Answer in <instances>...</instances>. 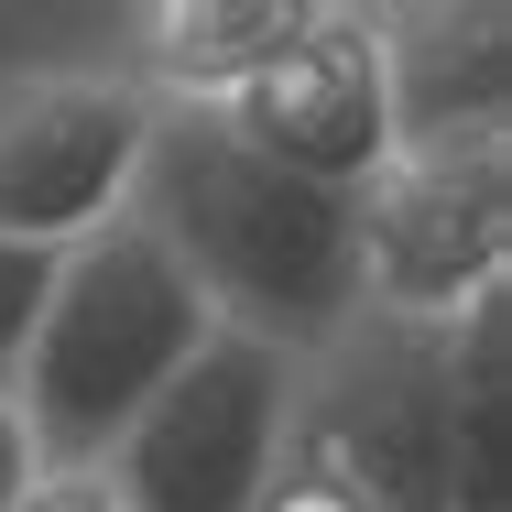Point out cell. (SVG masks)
Instances as JSON below:
<instances>
[{"instance_id": "4", "label": "cell", "mask_w": 512, "mask_h": 512, "mask_svg": "<svg viewBox=\"0 0 512 512\" xmlns=\"http://www.w3.org/2000/svg\"><path fill=\"white\" fill-rule=\"evenodd\" d=\"M284 436H295V360L218 327L99 458V491L120 512H262Z\"/></svg>"}, {"instance_id": "11", "label": "cell", "mask_w": 512, "mask_h": 512, "mask_svg": "<svg viewBox=\"0 0 512 512\" xmlns=\"http://www.w3.org/2000/svg\"><path fill=\"white\" fill-rule=\"evenodd\" d=\"M33 480H44V458H33L22 414H11V393H0V512H22V502H33Z\"/></svg>"}, {"instance_id": "2", "label": "cell", "mask_w": 512, "mask_h": 512, "mask_svg": "<svg viewBox=\"0 0 512 512\" xmlns=\"http://www.w3.org/2000/svg\"><path fill=\"white\" fill-rule=\"evenodd\" d=\"M218 338L197 284L164 262L142 218H109L77 251H55V295L33 316V349L11 371V414L44 469H99L186 360Z\"/></svg>"}, {"instance_id": "8", "label": "cell", "mask_w": 512, "mask_h": 512, "mask_svg": "<svg viewBox=\"0 0 512 512\" xmlns=\"http://www.w3.org/2000/svg\"><path fill=\"white\" fill-rule=\"evenodd\" d=\"M306 22H316V0H164V11H142L131 88L153 109H218L229 88H251Z\"/></svg>"}, {"instance_id": "9", "label": "cell", "mask_w": 512, "mask_h": 512, "mask_svg": "<svg viewBox=\"0 0 512 512\" xmlns=\"http://www.w3.org/2000/svg\"><path fill=\"white\" fill-rule=\"evenodd\" d=\"M436 414H447V512H502L512 480V284L436 327Z\"/></svg>"}, {"instance_id": "7", "label": "cell", "mask_w": 512, "mask_h": 512, "mask_svg": "<svg viewBox=\"0 0 512 512\" xmlns=\"http://www.w3.org/2000/svg\"><path fill=\"white\" fill-rule=\"evenodd\" d=\"M382 22V99L393 142H458L512 131V22L491 0H436V11H371Z\"/></svg>"}, {"instance_id": "3", "label": "cell", "mask_w": 512, "mask_h": 512, "mask_svg": "<svg viewBox=\"0 0 512 512\" xmlns=\"http://www.w3.org/2000/svg\"><path fill=\"white\" fill-rule=\"evenodd\" d=\"M360 229V316L447 327L512 273V131L393 142L382 175L349 197Z\"/></svg>"}, {"instance_id": "12", "label": "cell", "mask_w": 512, "mask_h": 512, "mask_svg": "<svg viewBox=\"0 0 512 512\" xmlns=\"http://www.w3.org/2000/svg\"><path fill=\"white\" fill-rule=\"evenodd\" d=\"M22 512H120V502L99 491V469H44V480H33V502H22Z\"/></svg>"}, {"instance_id": "5", "label": "cell", "mask_w": 512, "mask_h": 512, "mask_svg": "<svg viewBox=\"0 0 512 512\" xmlns=\"http://www.w3.org/2000/svg\"><path fill=\"white\" fill-rule=\"evenodd\" d=\"M142 153H153V99L131 77H88V66L11 77L0 88V240L77 251L88 229L131 218Z\"/></svg>"}, {"instance_id": "10", "label": "cell", "mask_w": 512, "mask_h": 512, "mask_svg": "<svg viewBox=\"0 0 512 512\" xmlns=\"http://www.w3.org/2000/svg\"><path fill=\"white\" fill-rule=\"evenodd\" d=\"M55 295V251H33V240H0V393H11V371H22V349H33V316Z\"/></svg>"}, {"instance_id": "1", "label": "cell", "mask_w": 512, "mask_h": 512, "mask_svg": "<svg viewBox=\"0 0 512 512\" xmlns=\"http://www.w3.org/2000/svg\"><path fill=\"white\" fill-rule=\"evenodd\" d=\"M131 218L164 240V262L197 284V306L273 349V360H327L360 327V229L338 186H306L284 164H262L251 142H229L207 109H153V153Z\"/></svg>"}, {"instance_id": "6", "label": "cell", "mask_w": 512, "mask_h": 512, "mask_svg": "<svg viewBox=\"0 0 512 512\" xmlns=\"http://www.w3.org/2000/svg\"><path fill=\"white\" fill-rule=\"evenodd\" d=\"M229 142H251L262 164L306 175V186H338L360 197L393 153V99H382V22L371 11H338L316 0V22L229 99L207 109Z\"/></svg>"}]
</instances>
